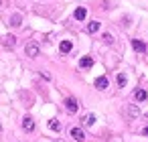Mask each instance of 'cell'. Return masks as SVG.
<instances>
[{"label":"cell","instance_id":"14","mask_svg":"<svg viewBox=\"0 0 148 142\" xmlns=\"http://www.w3.org/2000/svg\"><path fill=\"white\" fill-rule=\"evenodd\" d=\"M97 31H99V23H97V21H93V23H89V25H87V33H91V35H93V33H97Z\"/></svg>","mask_w":148,"mask_h":142},{"label":"cell","instance_id":"12","mask_svg":"<svg viewBox=\"0 0 148 142\" xmlns=\"http://www.w3.org/2000/svg\"><path fill=\"white\" fill-rule=\"evenodd\" d=\"M81 122H83V126H93V124H95V116H93V114H85Z\"/></svg>","mask_w":148,"mask_h":142},{"label":"cell","instance_id":"8","mask_svg":"<svg viewBox=\"0 0 148 142\" xmlns=\"http://www.w3.org/2000/svg\"><path fill=\"white\" fill-rule=\"evenodd\" d=\"M91 65H93V59H91L89 55H85V57L79 59V67H81V69H89Z\"/></svg>","mask_w":148,"mask_h":142},{"label":"cell","instance_id":"5","mask_svg":"<svg viewBox=\"0 0 148 142\" xmlns=\"http://www.w3.org/2000/svg\"><path fill=\"white\" fill-rule=\"evenodd\" d=\"M93 85H95L97 89H106V87L110 85V81H108V77H106V75H101V77H97V79L93 81Z\"/></svg>","mask_w":148,"mask_h":142},{"label":"cell","instance_id":"11","mask_svg":"<svg viewBox=\"0 0 148 142\" xmlns=\"http://www.w3.org/2000/svg\"><path fill=\"white\" fill-rule=\"evenodd\" d=\"M134 97H136V102H146V99H148V93H146L144 89H136V91H134Z\"/></svg>","mask_w":148,"mask_h":142},{"label":"cell","instance_id":"9","mask_svg":"<svg viewBox=\"0 0 148 142\" xmlns=\"http://www.w3.org/2000/svg\"><path fill=\"white\" fill-rule=\"evenodd\" d=\"M75 21H85V16H87V10L83 8V6H79V8H75Z\"/></svg>","mask_w":148,"mask_h":142},{"label":"cell","instance_id":"6","mask_svg":"<svg viewBox=\"0 0 148 142\" xmlns=\"http://www.w3.org/2000/svg\"><path fill=\"white\" fill-rule=\"evenodd\" d=\"M2 43H4V47H8V49H14V45H16V37H12V35H6V37H2Z\"/></svg>","mask_w":148,"mask_h":142},{"label":"cell","instance_id":"3","mask_svg":"<svg viewBox=\"0 0 148 142\" xmlns=\"http://www.w3.org/2000/svg\"><path fill=\"white\" fill-rule=\"evenodd\" d=\"M23 128H25V132H33L35 130V120L31 116H25L23 118Z\"/></svg>","mask_w":148,"mask_h":142},{"label":"cell","instance_id":"1","mask_svg":"<svg viewBox=\"0 0 148 142\" xmlns=\"http://www.w3.org/2000/svg\"><path fill=\"white\" fill-rule=\"evenodd\" d=\"M65 108H67L69 114H75V112L79 110V104H77L75 97H67V99H65Z\"/></svg>","mask_w":148,"mask_h":142},{"label":"cell","instance_id":"2","mask_svg":"<svg viewBox=\"0 0 148 142\" xmlns=\"http://www.w3.org/2000/svg\"><path fill=\"white\" fill-rule=\"evenodd\" d=\"M25 53H27L29 57H37V55H39V45H37V43H29V45L25 47Z\"/></svg>","mask_w":148,"mask_h":142},{"label":"cell","instance_id":"10","mask_svg":"<svg viewBox=\"0 0 148 142\" xmlns=\"http://www.w3.org/2000/svg\"><path fill=\"white\" fill-rule=\"evenodd\" d=\"M71 49H73V43L71 41H61V45H59V51L61 53H69Z\"/></svg>","mask_w":148,"mask_h":142},{"label":"cell","instance_id":"13","mask_svg":"<svg viewBox=\"0 0 148 142\" xmlns=\"http://www.w3.org/2000/svg\"><path fill=\"white\" fill-rule=\"evenodd\" d=\"M21 23H23V16L21 14H12L10 16V25L12 27H21Z\"/></svg>","mask_w":148,"mask_h":142},{"label":"cell","instance_id":"18","mask_svg":"<svg viewBox=\"0 0 148 142\" xmlns=\"http://www.w3.org/2000/svg\"><path fill=\"white\" fill-rule=\"evenodd\" d=\"M101 39H103V41H106L108 45H110V43H114V37H112L110 33H103V37H101Z\"/></svg>","mask_w":148,"mask_h":142},{"label":"cell","instance_id":"21","mask_svg":"<svg viewBox=\"0 0 148 142\" xmlns=\"http://www.w3.org/2000/svg\"><path fill=\"white\" fill-rule=\"evenodd\" d=\"M0 4H2V2H0Z\"/></svg>","mask_w":148,"mask_h":142},{"label":"cell","instance_id":"7","mask_svg":"<svg viewBox=\"0 0 148 142\" xmlns=\"http://www.w3.org/2000/svg\"><path fill=\"white\" fill-rule=\"evenodd\" d=\"M132 49H134L136 53H146V45H144L142 41H138V39L132 41Z\"/></svg>","mask_w":148,"mask_h":142},{"label":"cell","instance_id":"19","mask_svg":"<svg viewBox=\"0 0 148 142\" xmlns=\"http://www.w3.org/2000/svg\"><path fill=\"white\" fill-rule=\"evenodd\" d=\"M142 134H144V136H148V126L144 128V132H142Z\"/></svg>","mask_w":148,"mask_h":142},{"label":"cell","instance_id":"16","mask_svg":"<svg viewBox=\"0 0 148 142\" xmlns=\"http://www.w3.org/2000/svg\"><path fill=\"white\" fill-rule=\"evenodd\" d=\"M128 114H130V118H138V116H140V110H138L136 106H130V108H128Z\"/></svg>","mask_w":148,"mask_h":142},{"label":"cell","instance_id":"17","mask_svg":"<svg viewBox=\"0 0 148 142\" xmlns=\"http://www.w3.org/2000/svg\"><path fill=\"white\" fill-rule=\"evenodd\" d=\"M126 81H128V79H126V75H124V73H118V85H120V87H124V85H126Z\"/></svg>","mask_w":148,"mask_h":142},{"label":"cell","instance_id":"15","mask_svg":"<svg viewBox=\"0 0 148 142\" xmlns=\"http://www.w3.org/2000/svg\"><path fill=\"white\" fill-rule=\"evenodd\" d=\"M49 128H51L53 132H61V122H59V120H51V122H49Z\"/></svg>","mask_w":148,"mask_h":142},{"label":"cell","instance_id":"4","mask_svg":"<svg viewBox=\"0 0 148 142\" xmlns=\"http://www.w3.org/2000/svg\"><path fill=\"white\" fill-rule=\"evenodd\" d=\"M71 138L77 140V142H83V140H85V134H83L81 128H71Z\"/></svg>","mask_w":148,"mask_h":142},{"label":"cell","instance_id":"20","mask_svg":"<svg viewBox=\"0 0 148 142\" xmlns=\"http://www.w3.org/2000/svg\"><path fill=\"white\" fill-rule=\"evenodd\" d=\"M0 130H2V126H0Z\"/></svg>","mask_w":148,"mask_h":142}]
</instances>
